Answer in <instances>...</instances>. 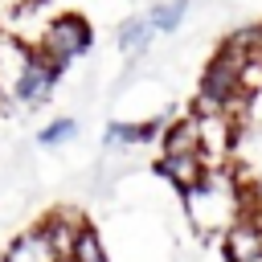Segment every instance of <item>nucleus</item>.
Instances as JSON below:
<instances>
[{
	"instance_id": "1",
	"label": "nucleus",
	"mask_w": 262,
	"mask_h": 262,
	"mask_svg": "<svg viewBox=\"0 0 262 262\" xmlns=\"http://www.w3.org/2000/svg\"><path fill=\"white\" fill-rule=\"evenodd\" d=\"M250 205H254V201L246 196V188H242V180L233 176L229 164L209 168L205 180L184 192L188 221H192V229H196L201 237H225V233L233 229V221H237Z\"/></svg>"
},
{
	"instance_id": "9",
	"label": "nucleus",
	"mask_w": 262,
	"mask_h": 262,
	"mask_svg": "<svg viewBox=\"0 0 262 262\" xmlns=\"http://www.w3.org/2000/svg\"><path fill=\"white\" fill-rule=\"evenodd\" d=\"M66 262H111V254H106L94 221H82L78 225V233H74V242L66 250Z\"/></svg>"
},
{
	"instance_id": "2",
	"label": "nucleus",
	"mask_w": 262,
	"mask_h": 262,
	"mask_svg": "<svg viewBox=\"0 0 262 262\" xmlns=\"http://www.w3.org/2000/svg\"><path fill=\"white\" fill-rule=\"evenodd\" d=\"M156 172L176 188L188 192L205 180L209 160L201 151V135H196V119H180V123H164L160 131V156H156Z\"/></svg>"
},
{
	"instance_id": "3",
	"label": "nucleus",
	"mask_w": 262,
	"mask_h": 262,
	"mask_svg": "<svg viewBox=\"0 0 262 262\" xmlns=\"http://www.w3.org/2000/svg\"><path fill=\"white\" fill-rule=\"evenodd\" d=\"M90 45H94V25H90L82 12H57V16L45 25V33L37 37L33 49H41V53L66 74V66H74L78 57H86Z\"/></svg>"
},
{
	"instance_id": "5",
	"label": "nucleus",
	"mask_w": 262,
	"mask_h": 262,
	"mask_svg": "<svg viewBox=\"0 0 262 262\" xmlns=\"http://www.w3.org/2000/svg\"><path fill=\"white\" fill-rule=\"evenodd\" d=\"M225 262H262V205H250L221 237Z\"/></svg>"
},
{
	"instance_id": "8",
	"label": "nucleus",
	"mask_w": 262,
	"mask_h": 262,
	"mask_svg": "<svg viewBox=\"0 0 262 262\" xmlns=\"http://www.w3.org/2000/svg\"><path fill=\"white\" fill-rule=\"evenodd\" d=\"M151 41H156V29H151L147 12L127 16V20L119 25V33H115V45H119V53H123V57H139V53H147V45H151Z\"/></svg>"
},
{
	"instance_id": "11",
	"label": "nucleus",
	"mask_w": 262,
	"mask_h": 262,
	"mask_svg": "<svg viewBox=\"0 0 262 262\" xmlns=\"http://www.w3.org/2000/svg\"><path fill=\"white\" fill-rule=\"evenodd\" d=\"M70 139H78V119H74V115H61V119H53V123H45V127L37 131V143H41V147H61V143H70Z\"/></svg>"
},
{
	"instance_id": "4",
	"label": "nucleus",
	"mask_w": 262,
	"mask_h": 262,
	"mask_svg": "<svg viewBox=\"0 0 262 262\" xmlns=\"http://www.w3.org/2000/svg\"><path fill=\"white\" fill-rule=\"evenodd\" d=\"M57 78H61V70L41 53V49H25V57H20V66L12 70V78H8V86L0 90L4 98H12L16 106H25V111H37V106H45L49 98H53V90H57Z\"/></svg>"
},
{
	"instance_id": "10",
	"label": "nucleus",
	"mask_w": 262,
	"mask_h": 262,
	"mask_svg": "<svg viewBox=\"0 0 262 262\" xmlns=\"http://www.w3.org/2000/svg\"><path fill=\"white\" fill-rule=\"evenodd\" d=\"M188 8H192V0H156L151 8H147V20H151V29H156V37L164 33H176L180 25H184V16H188Z\"/></svg>"
},
{
	"instance_id": "6",
	"label": "nucleus",
	"mask_w": 262,
	"mask_h": 262,
	"mask_svg": "<svg viewBox=\"0 0 262 262\" xmlns=\"http://www.w3.org/2000/svg\"><path fill=\"white\" fill-rule=\"evenodd\" d=\"M0 262H66V254H61V246L53 242L49 225H45V221H37V225L20 229V233L4 246Z\"/></svg>"
},
{
	"instance_id": "7",
	"label": "nucleus",
	"mask_w": 262,
	"mask_h": 262,
	"mask_svg": "<svg viewBox=\"0 0 262 262\" xmlns=\"http://www.w3.org/2000/svg\"><path fill=\"white\" fill-rule=\"evenodd\" d=\"M160 131H164L160 119H147V123H123V119H115V123H106V131H102V147H106V151H131V147H139V143L160 139Z\"/></svg>"
}]
</instances>
